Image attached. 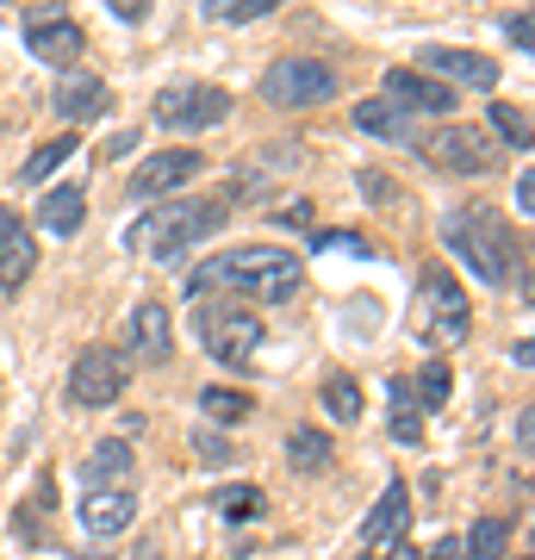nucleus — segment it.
<instances>
[{
    "instance_id": "28",
    "label": "nucleus",
    "mask_w": 535,
    "mask_h": 560,
    "mask_svg": "<svg viewBox=\"0 0 535 560\" xmlns=\"http://www.w3.org/2000/svg\"><path fill=\"white\" fill-rule=\"evenodd\" d=\"M449 361H423V374H417V411H442V405H449Z\"/></svg>"
},
{
    "instance_id": "13",
    "label": "nucleus",
    "mask_w": 535,
    "mask_h": 560,
    "mask_svg": "<svg viewBox=\"0 0 535 560\" xmlns=\"http://www.w3.org/2000/svg\"><path fill=\"white\" fill-rule=\"evenodd\" d=\"M175 342V324L162 312V300H143L131 318H125V337H119V355L125 361H162Z\"/></svg>"
},
{
    "instance_id": "22",
    "label": "nucleus",
    "mask_w": 535,
    "mask_h": 560,
    "mask_svg": "<svg viewBox=\"0 0 535 560\" xmlns=\"http://www.w3.org/2000/svg\"><path fill=\"white\" fill-rule=\"evenodd\" d=\"M504 548H511V517H479L461 536V555L467 560H504Z\"/></svg>"
},
{
    "instance_id": "38",
    "label": "nucleus",
    "mask_w": 535,
    "mask_h": 560,
    "mask_svg": "<svg viewBox=\"0 0 535 560\" xmlns=\"http://www.w3.org/2000/svg\"><path fill=\"white\" fill-rule=\"evenodd\" d=\"M530 206H535V175L523 168V175H516V212H530Z\"/></svg>"
},
{
    "instance_id": "37",
    "label": "nucleus",
    "mask_w": 535,
    "mask_h": 560,
    "mask_svg": "<svg viewBox=\"0 0 535 560\" xmlns=\"http://www.w3.org/2000/svg\"><path fill=\"white\" fill-rule=\"evenodd\" d=\"M504 32H511V44H516V50H530V32H535V25H530V13H516V20L504 25Z\"/></svg>"
},
{
    "instance_id": "16",
    "label": "nucleus",
    "mask_w": 535,
    "mask_h": 560,
    "mask_svg": "<svg viewBox=\"0 0 535 560\" xmlns=\"http://www.w3.org/2000/svg\"><path fill=\"white\" fill-rule=\"evenodd\" d=\"M25 44H32V57L38 62H57V69H69V62L81 57V25L75 20H62V13H44V20L25 25Z\"/></svg>"
},
{
    "instance_id": "2",
    "label": "nucleus",
    "mask_w": 535,
    "mask_h": 560,
    "mask_svg": "<svg viewBox=\"0 0 535 560\" xmlns=\"http://www.w3.org/2000/svg\"><path fill=\"white\" fill-rule=\"evenodd\" d=\"M442 243L455 249L467 268H474L486 287H504V280H523V237H511V224L498 219L492 206H467V212H449L442 224Z\"/></svg>"
},
{
    "instance_id": "32",
    "label": "nucleus",
    "mask_w": 535,
    "mask_h": 560,
    "mask_svg": "<svg viewBox=\"0 0 535 560\" xmlns=\"http://www.w3.org/2000/svg\"><path fill=\"white\" fill-rule=\"evenodd\" d=\"M361 194H368L374 206H393V200H398L393 175H380V168H361Z\"/></svg>"
},
{
    "instance_id": "35",
    "label": "nucleus",
    "mask_w": 535,
    "mask_h": 560,
    "mask_svg": "<svg viewBox=\"0 0 535 560\" xmlns=\"http://www.w3.org/2000/svg\"><path fill=\"white\" fill-rule=\"evenodd\" d=\"M423 560H467V555H461V536H442V541H430V548H423Z\"/></svg>"
},
{
    "instance_id": "3",
    "label": "nucleus",
    "mask_w": 535,
    "mask_h": 560,
    "mask_svg": "<svg viewBox=\"0 0 535 560\" xmlns=\"http://www.w3.org/2000/svg\"><path fill=\"white\" fill-rule=\"evenodd\" d=\"M224 212H231L224 200H162L156 212H143L131 224V249H143V256H156V261H175L194 243H212Z\"/></svg>"
},
{
    "instance_id": "39",
    "label": "nucleus",
    "mask_w": 535,
    "mask_h": 560,
    "mask_svg": "<svg viewBox=\"0 0 535 560\" xmlns=\"http://www.w3.org/2000/svg\"><path fill=\"white\" fill-rule=\"evenodd\" d=\"M386 560H423V548H411V536H393V555Z\"/></svg>"
},
{
    "instance_id": "40",
    "label": "nucleus",
    "mask_w": 535,
    "mask_h": 560,
    "mask_svg": "<svg viewBox=\"0 0 535 560\" xmlns=\"http://www.w3.org/2000/svg\"><path fill=\"white\" fill-rule=\"evenodd\" d=\"M199 7H206V20H212V13H224V20H231V7H237V0H199Z\"/></svg>"
},
{
    "instance_id": "10",
    "label": "nucleus",
    "mask_w": 535,
    "mask_h": 560,
    "mask_svg": "<svg viewBox=\"0 0 535 560\" xmlns=\"http://www.w3.org/2000/svg\"><path fill=\"white\" fill-rule=\"evenodd\" d=\"M206 168V156L199 150H156V156H143L138 168H131V200H162V194H175V187H187V180Z\"/></svg>"
},
{
    "instance_id": "26",
    "label": "nucleus",
    "mask_w": 535,
    "mask_h": 560,
    "mask_svg": "<svg viewBox=\"0 0 535 560\" xmlns=\"http://www.w3.org/2000/svg\"><path fill=\"white\" fill-rule=\"evenodd\" d=\"M386 393H393V442H405V448L423 442V411L411 405V381H393Z\"/></svg>"
},
{
    "instance_id": "41",
    "label": "nucleus",
    "mask_w": 535,
    "mask_h": 560,
    "mask_svg": "<svg viewBox=\"0 0 535 560\" xmlns=\"http://www.w3.org/2000/svg\"><path fill=\"white\" fill-rule=\"evenodd\" d=\"M516 560H530V555H516Z\"/></svg>"
},
{
    "instance_id": "29",
    "label": "nucleus",
    "mask_w": 535,
    "mask_h": 560,
    "mask_svg": "<svg viewBox=\"0 0 535 560\" xmlns=\"http://www.w3.org/2000/svg\"><path fill=\"white\" fill-rule=\"evenodd\" d=\"M492 131H498V138H511L516 150H523V143H530V113H523V106H504V101H498V106H492Z\"/></svg>"
},
{
    "instance_id": "23",
    "label": "nucleus",
    "mask_w": 535,
    "mask_h": 560,
    "mask_svg": "<svg viewBox=\"0 0 535 560\" xmlns=\"http://www.w3.org/2000/svg\"><path fill=\"white\" fill-rule=\"evenodd\" d=\"M75 150H81V143L69 138V131H62V138H50V143H38V150L25 156L20 180H25V187H44V180H50V175H57V168H62V162L75 156Z\"/></svg>"
},
{
    "instance_id": "14",
    "label": "nucleus",
    "mask_w": 535,
    "mask_h": 560,
    "mask_svg": "<svg viewBox=\"0 0 535 560\" xmlns=\"http://www.w3.org/2000/svg\"><path fill=\"white\" fill-rule=\"evenodd\" d=\"M386 101H398L405 113H455V88L423 69H386Z\"/></svg>"
},
{
    "instance_id": "33",
    "label": "nucleus",
    "mask_w": 535,
    "mask_h": 560,
    "mask_svg": "<svg viewBox=\"0 0 535 560\" xmlns=\"http://www.w3.org/2000/svg\"><path fill=\"white\" fill-rule=\"evenodd\" d=\"M106 7H113V20H125V25L150 20V0H106Z\"/></svg>"
},
{
    "instance_id": "19",
    "label": "nucleus",
    "mask_w": 535,
    "mask_h": 560,
    "mask_svg": "<svg viewBox=\"0 0 535 560\" xmlns=\"http://www.w3.org/2000/svg\"><path fill=\"white\" fill-rule=\"evenodd\" d=\"M356 131H368V138H380V143H417V113H405L398 101L374 94V101L356 106Z\"/></svg>"
},
{
    "instance_id": "20",
    "label": "nucleus",
    "mask_w": 535,
    "mask_h": 560,
    "mask_svg": "<svg viewBox=\"0 0 535 560\" xmlns=\"http://www.w3.org/2000/svg\"><path fill=\"white\" fill-rule=\"evenodd\" d=\"M38 224L50 231V237H75L81 224H88V194H81V187H69V180H62V187H50V194L38 200Z\"/></svg>"
},
{
    "instance_id": "25",
    "label": "nucleus",
    "mask_w": 535,
    "mask_h": 560,
    "mask_svg": "<svg viewBox=\"0 0 535 560\" xmlns=\"http://www.w3.org/2000/svg\"><path fill=\"white\" fill-rule=\"evenodd\" d=\"M287 460H293L299 474H317V467H330V436L299 423L293 436H287Z\"/></svg>"
},
{
    "instance_id": "6",
    "label": "nucleus",
    "mask_w": 535,
    "mask_h": 560,
    "mask_svg": "<svg viewBox=\"0 0 535 560\" xmlns=\"http://www.w3.org/2000/svg\"><path fill=\"white\" fill-rule=\"evenodd\" d=\"M150 119L162 131H212L219 119H231V94L224 88H206V81H187V88H162Z\"/></svg>"
},
{
    "instance_id": "12",
    "label": "nucleus",
    "mask_w": 535,
    "mask_h": 560,
    "mask_svg": "<svg viewBox=\"0 0 535 560\" xmlns=\"http://www.w3.org/2000/svg\"><path fill=\"white\" fill-rule=\"evenodd\" d=\"M38 268V243H32V224L13 212V206H0V293H20L25 280Z\"/></svg>"
},
{
    "instance_id": "24",
    "label": "nucleus",
    "mask_w": 535,
    "mask_h": 560,
    "mask_svg": "<svg viewBox=\"0 0 535 560\" xmlns=\"http://www.w3.org/2000/svg\"><path fill=\"white\" fill-rule=\"evenodd\" d=\"M199 411H206L212 423H243L249 411H256V399L237 393V386H206V393H199Z\"/></svg>"
},
{
    "instance_id": "11",
    "label": "nucleus",
    "mask_w": 535,
    "mask_h": 560,
    "mask_svg": "<svg viewBox=\"0 0 535 560\" xmlns=\"http://www.w3.org/2000/svg\"><path fill=\"white\" fill-rule=\"evenodd\" d=\"M417 62H423L430 75H442L455 94H461V88H474V94H492V88H498V62L479 57V50H449V44H430Z\"/></svg>"
},
{
    "instance_id": "15",
    "label": "nucleus",
    "mask_w": 535,
    "mask_h": 560,
    "mask_svg": "<svg viewBox=\"0 0 535 560\" xmlns=\"http://www.w3.org/2000/svg\"><path fill=\"white\" fill-rule=\"evenodd\" d=\"M131 517H138V492H131V486H94V492L81 499L88 536H119V529H131Z\"/></svg>"
},
{
    "instance_id": "34",
    "label": "nucleus",
    "mask_w": 535,
    "mask_h": 560,
    "mask_svg": "<svg viewBox=\"0 0 535 560\" xmlns=\"http://www.w3.org/2000/svg\"><path fill=\"white\" fill-rule=\"evenodd\" d=\"M268 219H275V224H312V206H305V200H293V206H275Z\"/></svg>"
},
{
    "instance_id": "17",
    "label": "nucleus",
    "mask_w": 535,
    "mask_h": 560,
    "mask_svg": "<svg viewBox=\"0 0 535 560\" xmlns=\"http://www.w3.org/2000/svg\"><path fill=\"white\" fill-rule=\"evenodd\" d=\"M50 101H57V119L62 125H88V119H100V113L113 106V88H106L100 75H62Z\"/></svg>"
},
{
    "instance_id": "21",
    "label": "nucleus",
    "mask_w": 535,
    "mask_h": 560,
    "mask_svg": "<svg viewBox=\"0 0 535 560\" xmlns=\"http://www.w3.org/2000/svg\"><path fill=\"white\" fill-rule=\"evenodd\" d=\"M125 474H131V442H100L94 455L81 460V480L88 486H125Z\"/></svg>"
},
{
    "instance_id": "5",
    "label": "nucleus",
    "mask_w": 535,
    "mask_h": 560,
    "mask_svg": "<svg viewBox=\"0 0 535 560\" xmlns=\"http://www.w3.org/2000/svg\"><path fill=\"white\" fill-rule=\"evenodd\" d=\"M337 94V69L317 57H280L275 69H261V101L280 106V113H299V106H324Z\"/></svg>"
},
{
    "instance_id": "31",
    "label": "nucleus",
    "mask_w": 535,
    "mask_h": 560,
    "mask_svg": "<svg viewBox=\"0 0 535 560\" xmlns=\"http://www.w3.org/2000/svg\"><path fill=\"white\" fill-rule=\"evenodd\" d=\"M194 455L206 460V467H231V460H237V448H231L224 436H212V430H199V436H194Z\"/></svg>"
},
{
    "instance_id": "8",
    "label": "nucleus",
    "mask_w": 535,
    "mask_h": 560,
    "mask_svg": "<svg viewBox=\"0 0 535 560\" xmlns=\"http://www.w3.org/2000/svg\"><path fill=\"white\" fill-rule=\"evenodd\" d=\"M423 156L449 175H486V168H498V143L479 125H442V131L423 138Z\"/></svg>"
},
{
    "instance_id": "27",
    "label": "nucleus",
    "mask_w": 535,
    "mask_h": 560,
    "mask_svg": "<svg viewBox=\"0 0 535 560\" xmlns=\"http://www.w3.org/2000/svg\"><path fill=\"white\" fill-rule=\"evenodd\" d=\"M324 411L337 423H361V386L349 381V374H330V381H324Z\"/></svg>"
},
{
    "instance_id": "9",
    "label": "nucleus",
    "mask_w": 535,
    "mask_h": 560,
    "mask_svg": "<svg viewBox=\"0 0 535 560\" xmlns=\"http://www.w3.org/2000/svg\"><path fill=\"white\" fill-rule=\"evenodd\" d=\"M423 312H430V324H423V337L430 342H461L467 337V324H474L467 293L455 287L449 268H423Z\"/></svg>"
},
{
    "instance_id": "18",
    "label": "nucleus",
    "mask_w": 535,
    "mask_h": 560,
    "mask_svg": "<svg viewBox=\"0 0 535 560\" xmlns=\"http://www.w3.org/2000/svg\"><path fill=\"white\" fill-rule=\"evenodd\" d=\"M405 523H411V492L393 480L386 492H380L374 511L361 517V555H374V548H386L393 536H405Z\"/></svg>"
},
{
    "instance_id": "4",
    "label": "nucleus",
    "mask_w": 535,
    "mask_h": 560,
    "mask_svg": "<svg viewBox=\"0 0 535 560\" xmlns=\"http://www.w3.org/2000/svg\"><path fill=\"white\" fill-rule=\"evenodd\" d=\"M199 342L224 368H256L268 337H261V318L243 305H199Z\"/></svg>"
},
{
    "instance_id": "36",
    "label": "nucleus",
    "mask_w": 535,
    "mask_h": 560,
    "mask_svg": "<svg viewBox=\"0 0 535 560\" xmlns=\"http://www.w3.org/2000/svg\"><path fill=\"white\" fill-rule=\"evenodd\" d=\"M275 7H287V0H237L231 20H256V13H275Z\"/></svg>"
},
{
    "instance_id": "1",
    "label": "nucleus",
    "mask_w": 535,
    "mask_h": 560,
    "mask_svg": "<svg viewBox=\"0 0 535 560\" xmlns=\"http://www.w3.org/2000/svg\"><path fill=\"white\" fill-rule=\"evenodd\" d=\"M299 287H305V268L299 256L275 249V243H243V249H224V256L199 261L194 280H187V293L206 300V293H243V300H293Z\"/></svg>"
},
{
    "instance_id": "30",
    "label": "nucleus",
    "mask_w": 535,
    "mask_h": 560,
    "mask_svg": "<svg viewBox=\"0 0 535 560\" xmlns=\"http://www.w3.org/2000/svg\"><path fill=\"white\" fill-rule=\"evenodd\" d=\"M219 511H224V517H231V523H243V517H256V511H261V492H256V486H224V499H219Z\"/></svg>"
},
{
    "instance_id": "7",
    "label": "nucleus",
    "mask_w": 535,
    "mask_h": 560,
    "mask_svg": "<svg viewBox=\"0 0 535 560\" xmlns=\"http://www.w3.org/2000/svg\"><path fill=\"white\" fill-rule=\"evenodd\" d=\"M131 386V361L119 349H81L75 368H69V399L81 411H100V405H113Z\"/></svg>"
}]
</instances>
